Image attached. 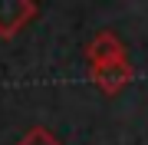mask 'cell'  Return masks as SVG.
I'll return each mask as SVG.
<instances>
[{
	"instance_id": "3957f363",
	"label": "cell",
	"mask_w": 148,
	"mask_h": 145,
	"mask_svg": "<svg viewBox=\"0 0 148 145\" xmlns=\"http://www.w3.org/2000/svg\"><path fill=\"white\" fill-rule=\"evenodd\" d=\"M92 82L99 86V92H106V96H119L122 89H128V82L135 79L132 66L128 63H112V66H95L89 69Z\"/></svg>"
},
{
	"instance_id": "6da1fadb",
	"label": "cell",
	"mask_w": 148,
	"mask_h": 145,
	"mask_svg": "<svg viewBox=\"0 0 148 145\" xmlns=\"http://www.w3.org/2000/svg\"><path fill=\"white\" fill-rule=\"evenodd\" d=\"M86 59H89V69L95 66H112V63H128V53H125V43L115 36V33L102 30L86 43Z\"/></svg>"
},
{
	"instance_id": "277c9868",
	"label": "cell",
	"mask_w": 148,
	"mask_h": 145,
	"mask_svg": "<svg viewBox=\"0 0 148 145\" xmlns=\"http://www.w3.org/2000/svg\"><path fill=\"white\" fill-rule=\"evenodd\" d=\"M16 145H63V142H59L46 125H33V129L23 132V139L16 142Z\"/></svg>"
},
{
	"instance_id": "7a4b0ae2",
	"label": "cell",
	"mask_w": 148,
	"mask_h": 145,
	"mask_svg": "<svg viewBox=\"0 0 148 145\" xmlns=\"http://www.w3.org/2000/svg\"><path fill=\"white\" fill-rule=\"evenodd\" d=\"M36 13L33 0H0V40H13Z\"/></svg>"
}]
</instances>
